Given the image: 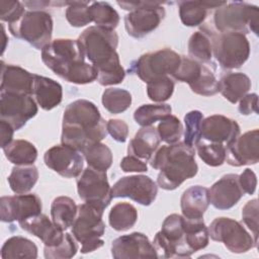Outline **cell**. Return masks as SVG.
I'll return each instance as SVG.
<instances>
[{
  "instance_id": "20",
  "label": "cell",
  "mask_w": 259,
  "mask_h": 259,
  "mask_svg": "<svg viewBox=\"0 0 259 259\" xmlns=\"http://www.w3.org/2000/svg\"><path fill=\"white\" fill-rule=\"evenodd\" d=\"M238 122L222 114H213L202 119L201 139L209 143L230 145L240 136Z\"/></svg>"
},
{
  "instance_id": "32",
  "label": "cell",
  "mask_w": 259,
  "mask_h": 259,
  "mask_svg": "<svg viewBox=\"0 0 259 259\" xmlns=\"http://www.w3.org/2000/svg\"><path fill=\"white\" fill-rule=\"evenodd\" d=\"M37 257L36 245L27 238L21 236H13L5 241L1 248L2 259L28 258L35 259Z\"/></svg>"
},
{
  "instance_id": "1",
  "label": "cell",
  "mask_w": 259,
  "mask_h": 259,
  "mask_svg": "<svg viewBox=\"0 0 259 259\" xmlns=\"http://www.w3.org/2000/svg\"><path fill=\"white\" fill-rule=\"evenodd\" d=\"M78 41L85 58L97 70V82L100 85H116L123 81L125 72L116 53L118 34L115 30L89 26L79 35Z\"/></svg>"
},
{
  "instance_id": "44",
  "label": "cell",
  "mask_w": 259,
  "mask_h": 259,
  "mask_svg": "<svg viewBox=\"0 0 259 259\" xmlns=\"http://www.w3.org/2000/svg\"><path fill=\"white\" fill-rule=\"evenodd\" d=\"M66 9V18L68 22L74 27H82L90 22H92L89 5L90 3L87 1H75V2H67Z\"/></svg>"
},
{
  "instance_id": "28",
  "label": "cell",
  "mask_w": 259,
  "mask_h": 259,
  "mask_svg": "<svg viewBox=\"0 0 259 259\" xmlns=\"http://www.w3.org/2000/svg\"><path fill=\"white\" fill-rule=\"evenodd\" d=\"M251 89V80L239 72H229L219 81V92L231 103H237Z\"/></svg>"
},
{
  "instance_id": "13",
  "label": "cell",
  "mask_w": 259,
  "mask_h": 259,
  "mask_svg": "<svg viewBox=\"0 0 259 259\" xmlns=\"http://www.w3.org/2000/svg\"><path fill=\"white\" fill-rule=\"evenodd\" d=\"M77 191L84 202L102 208H106L113 197L106 171H99L89 166L77 178Z\"/></svg>"
},
{
  "instance_id": "4",
  "label": "cell",
  "mask_w": 259,
  "mask_h": 259,
  "mask_svg": "<svg viewBox=\"0 0 259 259\" xmlns=\"http://www.w3.org/2000/svg\"><path fill=\"white\" fill-rule=\"evenodd\" d=\"M150 165L160 170L157 183L165 190H174L198 171L195 150L184 142L159 147L151 157Z\"/></svg>"
},
{
  "instance_id": "7",
  "label": "cell",
  "mask_w": 259,
  "mask_h": 259,
  "mask_svg": "<svg viewBox=\"0 0 259 259\" xmlns=\"http://www.w3.org/2000/svg\"><path fill=\"white\" fill-rule=\"evenodd\" d=\"M117 4L130 12L124 16V27L127 34L142 38L154 31L165 17L162 2L118 1Z\"/></svg>"
},
{
  "instance_id": "49",
  "label": "cell",
  "mask_w": 259,
  "mask_h": 259,
  "mask_svg": "<svg viewBox=\"0 0 259 259\" xmlns=\"http://www.w3.org/2000/svg\"><path fill=\"white\" fill-rule=\"evenodd\" d=\"M25 13L24 4L19 1H0V19L14 23L19 20Z\"/></svg>"
},
{
  "instance_id": "47",
  "label": "cell",
  "mask_w": 259,
  "mask_h": 259,
  "mask_svg": "<svg viewBox=\"0 0 259 259\" xmlns=\"http://www.w3.org/2000/svg\"><path fill=\"white\" fill-rule=\"evenodd\" d=\"M202 63L196 62L189 57L181 56L180 65L172 77L179 82H185L190 85L198 78L202 69Z\"/></svg>"
},
{
  "instance_id": "50",
  "label": "cell",
  "mask_w": 259,
  "mask_h": 259,
  "mask_svg": "<svg viewBox=\"0 0 259 259\" xmlns=\"http://www.w3.org/2000/svg\"><path fill=\"white\" fill-rule=\"evenodd\" d=\"M106 131L113 140L119 143H124L128 137V125L122 119H108L106 121Z\"/></svg>"
},
{
  "instance_id": "6",
  "label": "cell",
  "mask_w": 259,
  "mask_h": 259,
  "mask_svg": "<svg viewBox=\"0 0 259 259\" xmlns=\"http://www.w3.org/2000/svg\"><path fill=\"white\" fill-rule=\"evenodd\" d=\"M104 208L84 202L78 205L77 214L72 225V234L77 242L82 244L81 253L86 254L101 248L104 241L101 237L105 232L102 221Z\"/></svg>"
},
{
  "instance_id": "3",
  "label": "cell",
  "mask_w": 259,
  "mask_h": 259,
  "mask_svg": "<svg viewBox=\"0 0 259 259\" xmlns=\"http://www.w3.org/2000/svg\"><path fill=\"white\" fill-rule=\"evenodd\" d=\"M41 60L51 71L67 82L83 85L97 80V70L85 62L78 39L52 40L41 50Z\"/></svg>"
},
{
  "instance_id": "10",
  "label": "cell",
  "mask_w": 259,
  "mask_h": 259,
  "mask_svg": "<svg viewBox=\"0 0 259 259\" xmlns=\"http://www.w3.org/2000/svg\"><path fill=\"white\" fill-rule=\"evenodd\" d=\"M185 218L178 213L168 215L153 240L158 257L162 258H188L193 253L185 242Z\"/></svg>"
},
{
  "instance_id": "36",
  "label": "cell",
  "mask_w": 259,
  "mask_h": 259,
  "mask_svg": "<svg viewBox=\"0 0 259 259\" xmlns=\"http://www.w3.org/2000/svg\"><path fill=\"white\" fill-rule=\"evenodd\" d=\"M89 12L92 21L97 26L114 30L119 23L118 13L107 2H92L89 5Z\"/></svg>"
},
{
  "instance_id": "26",
  "label": "cell",
  "mask_w": 259,
  "mask_h": 259,
  "mask_svg": "<svg viewBox=\"0 0 259 259\" xmlns=\"http://www.w3.org/2000/svg\"><path fill=\"white\" fill-rule=\"evenodd\" d=\"M160 142L161 140L157 128L152 125L142 126L130 141L127 153L143 161L150 160L155 151L159 148Z\"/></svg>"
},
{
  "instance_id": "2",
  "label": "cell",
  "mask_w": 259,
  "mask_h": 259,
  "mask_svg": "<svg viewBox=\"0 0 259 259\" xmlns=\"http://www.w3.org/2000/svg\"><path fill=\"white\" fill-rule=\"evenodd\" d=\"M106 135V122L93 102L78 99L67 105L63 114L62 144L83 153Z\"/></svg>"
},
{
  "instance_id": "15",
  "label": "cell",
  "mask_w": 259,
  "mask_h": 259,
  "mask_svg": "<svg viewBox=\"0 0 259 259\" xmlns=\"http://www.w3.org/2000/svg\"><path fill=\"white\" fill-rule=\"evenodd\" d=\"M111 188L113 197H128L146 206L154 202L158 193L157 184L146 175L121 177Z\"/></svg>"
},
{
  "instance_id": "5",
  "label": "cell",
  "mask_w": 259,
  "mask_h": 259,
  "mask_svg": "<svg viewBox=\"0 0 259 259\" xmlns=\"http://www.w3.org/2000/svg\"><path fill=\"white\" fill-rule=\"evenodd\" d=\"M212 23L217 32H240L249 31L258 34L259 11L258 7L246 2H225L217 8Z\"/></svg>"
},
{
  "instance_id": "38",
  "label": "cell",
  "mask_w": 259,
  "mask_h": 259,
  "mask_svg": "<svg viewBox=\"0 0 259 259\" xmlns=\"http://www.w3.org/2000/svg\"><path fill=\"white\" fill-rule=\"evenodd\" d=\"M102 105L112 114H118L130 108L132 95L128 91L121 88H107L102 93Z\"/></svg>"
},
{
  "instance_id": "37",
  "label": "cell",
  "mask_w": 259,
  "mask_h": 259,
  "mask_svg": "<svg viewBox=\"0 0 259 259\" xmlns=\"http://www.w3.org/2000/svg\"><path fill=\"white\" fill-rule=\"evenodd\" d=\"M172 108L169 104H143L134 112V118L141 126H150L156 121L170 115Z\"/></svg>"
},
{
  "instance_id": "43",
  "label": "cell",
  "mask_w": 259,
  "mask_h": 259,
  "mask_svg": "<svg viewBox=\"0 0 259 259\" xmlns=\"http://www.w3.org/2000/svg\"><path fill=\"white\" fill-rule=\"evenodd\" d=\"M203 115L199 110H191L184 116V143L189 147H196L201 140V122Z\"/></svg>"
},
{
  "instance_id": "42",
  "label": "cell",
  "mask_w": 259,
  "mask_h": 259,
  "mask_svg": "<svg viewBox=\"0 0 259 259\" xmlns=\"http://www.w3.org/2000/svg\"><path fill=\"white\" fill-rule=\"evenodd\" d=\"M157 132L161 141L173 145L180 141L183 135V125L177 116L170 114L160 120Z\"/></svg>"
},
{
  "instance_id": "54",
  "label": "cell",
  "mask_w": 259,
  "mask_h": 259,
  "mask_svg": "<svg viewBox=\"0 0 259 259\" xmlns=\"http://www.w3.org/2000/svg\"><path fill=\"white\" fill-rule=\"evenodd\" d=\"M14 128L6 122L5 120L0 119V135H1V148L4 149L6 146H8L13 140V134Z\"/></svg>"
},
{
  "instance_id": "29",
  "label": "cell",
  "mask_w": 259,
  "mask_h": 259,
  "mask_svg": "<svg viewBox=\"0 0 259 259\" xmlns=\"http://www.w3.org/2000/svg\"><path fill=\"white\" fill-rule=\"evenodd\" d=\"M38 179L37 168L31 165H16L12 168L7 180L11 190L16 194L29 192Z\"/></svg>"
},
{
  "instance_id": "19",
  "label": "cell",
  "mask_w": 259,
  "mask_h": 259,
  "mask_svg": "<svg viewBox=\"0 0 259 259\" xmlns=\"http://www.w3.org/2000/svg\"><path fill=\"white\" fill-rule=\"evenodd\" d=\"M259 160V131L257 128L240 135L226 147V161L229 165L240 167L254 165Z\"/></svg>"
},
{
  "instance_id": "45",
  "label": "cell",
  "mask_w": 259,
  "mask_h": 259,
  "mask_svg": "<svg viewBox=\"0 0 259 259\" xmlns=\"http://www.w3.org/2000/svg\"><path fill=\"white\" fill-rule=\"evenodd\" d=\"M78 245L73 235L66 233L63 242L54 247L45 246L44 255L47 259H68L76 255Z\"/></svg>"
},
{
  "instance_id": "34",
  "label": "cell",
  "mask_w": 259,
  "mask_h": 259,
  "mask_svg": "<svg viewBox=\"0 0 259 259\" xmlns=\"http://www.w3.org/2000/svg\"><path fill=\"white\" fill-rule=\"evenodd\" d=\"M138 221L137 208L128 202L115 203L108 214L110 227L118 232H124L133 228Z\"/></svg>"
},
{
  "instance_id": "16",
  "label": "cell",
  "mask_w": 259,
  "mask_h": 259,
  "mask_svg": "<svg viewBox=\"0 0 259 259\" xmlns=\"http://www.w3.org/2000/svg\"><path fill=\"white\" fill-rule=\"evenodd\" d=\"M44 162L47 167L65 178L78 177L83 171L81 152L67 145H57L46 151Z\"/></svg>"
},
{
  "instance_id": "18",
  "label": "cell",
  "mask_w": 259,
  "mask_h": 259,
  "mask_svg": "<svg viewBox=\"0 0 259 259\" xmlns=\"http://www.w3.org/2000/svg\"><path fill=\"white\" fill-rule=\"evenodd\" d=\"M111 256L114 259L158 258V252L145 234L134 232L112 241Z\"/></svg>"
},
{
  "instance_id": "53",
  "label": "cell",
  "mask_w": 259,
  "mask_h": 259,
  "mask_svg": "<svg viewBox=\"0 0 259 259\" xmlns=\"http://www.w3.org/2000/svg\"><path fill=\"white\" fill-rule=\"evenodd\" d=\"M239 101V111L241 114L249 115L258 112V95L256 93L246 94Z\"/></svg>"
},
{
  "instance_id": "11",
  "label": "cell",
  "mask_w": 259,
  "mask_h": 259,
  "mask_svg": "<svg viewBox=\"0 0 259 259\" xmlns=\"http://www.w3.org/2000/svg\"><path fill=\"white\" fill-rule=\"evenodd\" d=\"M212 39V56L226 70L240 68L250 56V44L246 34L209 30Z\"/></svg>"
},
{
  "instance_id": "23",
  "label": "cell",
  "mask_w": 259,
  "mask_h": 259,
  "mask_svg": "<svg viewBox=\"0 0 259 259\" xmlns=\"http://www.w3.org/2000/svg\"><path fill=\"white\" fill-rule=\"evenodd\" d=\"M18 224L22 230L37 237L48 247L61 244L65 238L64 230L42 213L30 217Z\"/></svg>"
},
{
  "instance_id": "12",
  "label": "cell",
  "mask_w": 259,
  "mask_h": 259,
  "mask_svg": "<svg viewBox=\"0 0 259 259\" xmlns=\"http://www.w3.org/2000/svg\"><path fill=\"white\" fill-rule=\"evenodd\" d=\"M208 234L213 241L224 243L232 253L241 254L257 247L252 235L244 226L231 218L214 219L209 225Z\"/></svg>"
},
{
  "instance_id": "8",
  "label": "cell",
  "mask_w": 259,
  "mask_h": 259,
  "mask_svg": "<svg viewBox=\"0 0 259 259\" xmlns=\"http://www.w3.org/2000/svg\"><path fill=\"white\" fill-rule=\"evenodd\" d=\"M8 27L13 36L27 41L37 50H42L52 41L53 19L45 10L25 11L19 20Z\"/></svg>"
},
{
  "instance_id": "21",
  "label": "cell",
  "mask_w": 259,
  "mask_h": 259,
  "mask_svg": "<svg viewBox=\"0 0 259 259\" xmlns=\"http://www.w3.org/2000/svg\"><path fill=\"white\" fill-rule=\"evenodd\" d=\"M209 202L218 209H229L239 202L245 194L237 174H227L212 184L208 189Z\"/></svg>"
},
{
  "instance_id": "39",
  "label": "cell",
  "mask_w": 259,
  "mask_h": 259,
  "mask_svg": "<svg viewBox=\"0 0 259 259\" xmlns=\"http://www.w3.org/2000/svg\"><path fill=\"white\" fill-rule=\"evenodd\" d=\"M82 154L88 166L93 169L106 171L112 164V152L101 142L89 147Z\"/></svg>"
},
{
  "instance_id": "33",
  "label": "cell",
  "mask_w": 259,
  "mask_h": 259,
  "mask_svg": "<svg viewBox=\"0 0 259 259\" xmlns=\"http://www.w3.org/2000/svg\"><path fill=\"white\" fill-rule=\"evenodd\" d=\"M3 151L8 161L14 165H31L37 158L35 146L26 140L12 141Z\"/></svg>"
},
{
  "instance_id": "51",
  "label": "cell",
  "mask_w": 259,
  "mask_h": 259,
  "mask_svg": "<svg viewBox=\"0 0 259 259\" xmlns=\"http://www.w3.org/2000/svg\"><path fill=\"white\" fill-rule=\"evenodd\" d=\"M238 179L244 193L251 195L255 192L257 186V177L251 169H245L240 175H238Z\"/></svg>"
},
{
  "instance_id": "25",
  "label": "cell",
  "mask_w": 259,
  "mask_h": 259,
  "mask_svg": "<svg viewBox=\"0 0 259 259\" xmlns=\"http://www.w3.org/2000/svg\"><path fill=\"white\" fill-rule=\"evenodd\" d=\"M32 95L42 109L51 110L61 103L63 88L57 81L34 74Z\"/></svg>"
},
{
  "instance_id": "14",
  "label": "cell",
  "mask_w": 259,
  "mask_h": 259,
  "mask_svg": "<svg viewBox=\"0 0 259 259\" xmlns=\"http://www.w3.org/2000/svg\"><path fill=\"white\" fill-rule=\"evenodd\" d=\"M37 113V105L31 95L0 93V117L18 131Z\"/></svg>"
},
{
  "instance_id": "48",
  "label": "cell",
  "mask_w": 259,
  "mask_h": 259,
  "mask_svg": "<svg viewBox=\"0 0 259 259\" xmlns=\"http://www.w3.org/2000/svg\"><path fill=\"white\" fill-rule=\"evenodd\" d=\"M242 221L251 231V235L257 245L258 243V200H249L242 209Z\"/></svg>"
},
{
  "instance_id": "31",
  "label": "cell",
  "mask_w": 259,
  "mask_h": 259,
  "mask_svg": "<svg viewBox=\"0 0 259 259\" xmlns=\"http://www.w3.org/2000/svg\"><path fill=\"white\" fill-rule=\"evenodd\" d=\"M78 210V205L69 196L56 197L51 205L52 221L62 230L72 227Z\"/></svg>"
},
{
  "instance_id": "41",
  "label": "cell",
  "mask_w": 259,
  "mask_h": 259,
  "mask_svg": "<svg viewBox=\"0 0 259 259\" xmlns=\"http://www.w3.org/2000/svg\"><path fill=\"white\" fill-rule=\"evenodd\" d=\"M196 151L199 158L210 167H218L226 161V147L223 144L199 142L196 145Z\"/></svg>"
},
{
  "instance_id": "24",
  "label": "cell",
  "mask_w": 259,
  "mask_h": 259,
  "mask_svg": "<svg viewBox=\"0 0 259 259\" xmlns=\"http://www.w3.org/2000/svg\"><path fill=\"white\" fill-rule=\"evenodd\" d=\"M209 203V194L206 187L201 185L191 186L182 193L180 199L182 215L189 220L203 219Z\"/></svg>"
},
{
  "instance_id": "9",
  "label": "cell",
  "mask_w": 259,
  "mask_h": 259,
  "mask_svg": "<svg viewBox=\"0 0 259 259\" xmlns=\"http://www.w3.org/2000/svg\"><path fill=\"white\" fill-rule=\"evenodd\" d=\"M180 61V55L169 48H165L142 55L132 64L128 72L148 84L157 79L172 76L178 69Z\"/></svg>"
},
{
  "instance_id": "46",
  "label": "cell",
  "mask_w": 259,
  "mask_h": 259,
  "mask_svg": "<svg viewBox=\"0 0 259 259\" xmlns=\"http://www.w3.org/2000/svg\"><path fill=\"white\" fill-rule=\"evenodd\" d=\"M174 86V81L169 76L152 81L147 85L148 97L154 102L162 103L172 96Z\"/></svg>"
},
{
  "instance_id": "35",
  "label": "cell",
  "mask_w": 259,
  "mask_h": 259,
  "mask_svg": "<svg viewBox=\"0 0 259 259\" xmlns=\"http://www.w3.org/2000/svg\"><path fill=\"white\" fill-rule=\"evenodd\" d=\"M185 242L192 253L204 249L209 242L208 228L205 226L203 219L189 220L185 219Z\"/></svg>"
},
{
  "instance_id": "30",
  "label": "cell",
  "mask_w": 259,
  "mask_h": 259,
  "mask_svg": "<svg viewBox=\"0 0 259 259\" xmlns=\"http://www.w3.org/2000/svg\"><path fill=\"white\" fill-rule=\"evenodd\" d=\"M189 58L207 64L212 58V39L209 30H197L193 32L188 40Z\"/></svg>"
},
{
  "instance_id": "17",
  "label": "cell",
  "mask_w": 259,
  "mask_h": 259,
  "mask_svg": "<svg viewBox=\"0 0 259 259\" xmlns=\"http://www.w3.org/2000/svg\"><path fill=\"white\" fill-rule=\"evenodd\" d=\"M41 200L33 193L2 196L0 199V218L4 223L21 222L41 213Z\"/></svg>"
},
{
  "instance_id": "22",
  "label": "cell",
  "mask_w": 259,
  "mask_h": 259,
  "mask_svg": "<svg viewBox=\"0 0 259 259\" xmlns=\"http://www.w3.org/2000/svg\"><path fill=\"white\" fill-rule=\"evenodd\" d=\"M34 74L23 68L1 62L0 93L32 95Z\"/></svg>"
},
{
  "instance_id": "40",
  "label": "cell",
  "mask_w": 259,
  "mask_h": 259,
  "mask_svg": "<svg viewBox=\"0 0 259 259\" xmlns=\"http://www.w3.org/2000/svg\"><path fill=\"white\" fill-rule=\"evenodd\" d=\"M192 92L201 96H211L219 92V80L214 75L212 67L202 65L198 78L189 85Z\"/></svg>"
},
{
  "instance_id": "27",
  "label": "cell",
  "mask_w": 259,
  "mask_h": 259,
  "mask_svg": "<svg viewBox=\"0 0 259 259\" xmlns=\"http://www.w3.org/2000/svg\"><path fill=\"white\" fill-rule=\"evenodd\" d=\"M226 1H179V16L185 26H197L201 24L211 9H217Z\"/></svg>"
},
{
  "instance_id": "52",
  "label": "cell",
  "mask_w": 259,
  "mask_h": 259,
  "mask_svg": "<svg viewBox=\"0 0 259 259\" xmlns=\"http://www.w3.org/2000/svg\"><path fill=\"white\" fill-rule=\"evenodd\" d=\"M119 166L123 172H146L148 170V166L145 161L132 155L123 157Z\"/></svg>"
}]
</instances>
